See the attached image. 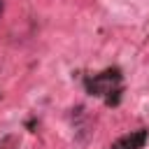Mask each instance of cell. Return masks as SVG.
Listing matches in <instances>:
<instances>
[{"mask_svg":"<svg viewBox=\"0 0 149 149\" xmlns=\"http://www.w3.org/2000/svg\"><path fill=\"white\" fill-rule=\"evenodd\" d=\"M144 142H147V130L140 128V130H135V133H130V135L119 137L109 149H142Z\"/></svg>","mask_w":149,"mask_h":149,"instance_id":"2","label":"cell"},{"mask_svg":"<svg viewBox=\"0 0 149 149\" xmlns=\"http://www.w3.org/2000/svg\"><path fill=\"white\" fill-rule=\"evenodd\" d=\"M86 91L91 95H105L107 105H116L119 102V93H121V74L119 70H105L100 74H93L86 79Z\"/></svg>","mask_w":149,"mask_h":149,"instance_id":"1","label":"cell"},{"mask_svg":"<svg viewBox=\"0 0 149 149\" xmlns=\"http://www.w3.org/2000/svg\"><path fill=\"white\" fill-rule=\"evenodd\" d=\"M0 14H2V0H0Z\"/></svg>","mask_w":149,"mask_h":149,"instance_id":"3","label":"cell"}]
</instances>
